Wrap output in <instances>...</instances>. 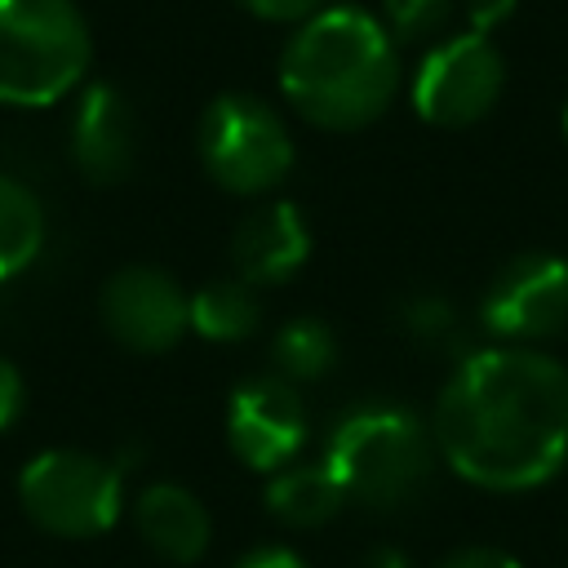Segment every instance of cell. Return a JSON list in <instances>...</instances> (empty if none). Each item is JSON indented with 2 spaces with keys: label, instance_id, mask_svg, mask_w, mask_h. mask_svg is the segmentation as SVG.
<instances>
[{
  "label": "cell",
  "instance_id": "cell-1",
  "mask_svg": "<svg viewBox=\"0 0 568 568\" xmlns=\"http://www.w3.org/2000/svg\"><path fill=\"white\" fill-rule=\"evenodd\" d=\"M430 435L466 484L537 488L568 462V368L532 346L466 351L435 395Z\"/></svg>",
  "mask_w": 568,
  "mask_h": 568
},
{
  "label": "cell",
  "instance_id": "cell-2",
  "mask_svg": "<svg viewBox=\"0 0 568 568\" xmlns=\"http://www.w3.org/2000/svg\"><path fill=\"white\" fill-rule=\"evenodd\" d=\"M280 89L288 106L320 129H364L390 106L399 89L395 40L377 13L355 4H324L297 22L293 40L284 44Z\"/></svg>",
  "mask_w": 568,
  "mask_h": 568
},
{
  "label": "cell",
  "instance_id": "cell-3",
  "mask_svg": "<svg viewBox=\"0 0 568 568\" xmlns=\"http://www.w3.org/2000/svg\"><path fill=\"white\" fill-rule=\"evenodd\" d=\"M320 457L346 488V501L368 510H399L426 493L439 448L413 408L373 399L355 404L328 426Z\"/></svg>",
  "mask_w": 568,
  "mask_h": 568
},
{
  "label": "cell",
  "instance_id": "cell-4",
  "mask_svg": "<svg viewBox=\"0 0 568 568\" xmlns=\"http://www.w3.org/2000/svg\"><path fill=\"white\" fill-rule=\"evenodd\" d=\"M89 27L71 0H0V102L49 106L89 71Z\"/></svg>",
  "mask_w": 568,
  "mask_h": 568
},
{
  "label": "cell",
  "instance_id": "cell-5",
  "mask_svg": "<svg viewBox=\"0 0 568 568\" xmlns=\"http://www.w3.org/2000/svg\"><path fill=\"white\" fill-rule=\"evenodd\" d=\"M200 164L231 195L275 191L293 169V138L284 120L253 93H222L200 115Z\"/></svg>",
  "mask_w": 568,
  "mask_h": 568
},
{
  "label": "cell",
  "instance_id": "cell-6",
  "mask_svg": "<svg viewBox=\"0 0 568 568\" xmlns=\"http://www.w3.org/2000/svg\"><path fill=\"white\" fill-rule=\"evenodd\" d=\"M27 515L58 537H98L124 510V470L93 453L53 448L27 462L18 479Z\"/></svg>",
  "mask_w": 568,
  "mask_h": 568
},
{
  "label": "cell",
  "instance_id": "cell-7",
  "mask_svg": "<svg viewBox=\"0 0 568 568\" xmlns=\"http://www.w3.org/2000/svg\"><path fill=\"white\" fill-rule=\"evenodd\" d=\"M501 84H506V62L497 44L479 31H457L422 53L408 98L426 124L466 129L497 106Z\"/></svg>",
  "mask_w": 568,
  "mask_h": 568
},
{
  "label": "cell",
  "instance_id": "cell-8",
  "mask_svg": "<svg viewBox=\"0 0 568 568\" xmlns=\"http://www.w3.org/2000/svg\"><path fill=\"white\" fill-rule=\"evenodd\" d=\"M479 328L501 346H532L568 328V257L528 248L510 257L479 297Z\"/></svg>",
  "mask_w": 568,
  "mask_h": 568
},
{
  "label": "cell",
  "instance_id": "cell-9",
  "mask_svg": "<svg viewBox=\"0 0 568 568\" xmlns=\"http://www.w3.org/2000/svg\"><path fill=\"white\" fill-rule=\"evenodd\" d=\"M306 435H311V417L293 382L262 373L231 390L226 444L248 470H262V475L284 470L288 462H297Z\"/></svg>",
  "mask_w": 568,
  "mask_h": 568
},
{
  "label": "cell",
  "instance_id": "cell-10",
  "mask_svg": "<svg viewBox=\"0 0 568 568\" xmlns=\"http://www.w3.org/2000/svg\"><path fill=\"white\" fill-rule=\"evenodd\" d=\"M102 324L120 346L160 355L191 328V297L160 266H124L102 288Z\"/></svg>",
  "mask_w": 568,
  "mask_h": 568
},
{
  "label": "cell",
  "instance_id": "cell-11",
  "mask_svg": "<svg viewBox=\"0 0 568 568\" xmlns=\"http://www.w3.org/2000/svg\"><path fill=\"white\" fill-rule=\"evenodd\" d=\"M133 155H138V124H133L129 98L115 84H89L71 115L75 169L89 182L111 186L133 173Z\"/></svg>",
  "mask_w": 568,
  "mask_h": 568
},
{
  "label": "cell",
  "instance_id": "cell-12",
  "mask_svg": "<svg viewBox=\"0 0 568 568\" xmlns=\"http://www.w3.org/2000/svg\"><path fill=\"white\" fill-rule=\"evenodd\" d=\"M311 257V226L293 200H271L253 209L231 235V266L244 284L271 288L293 280Z\"/></svg>",
  "mask_w": 568,
  "mask_h": 568
},
{
  "label": "cell",
  "instance_id": "cell-13",
  "mask_svg": "<svg viewBox=\"0 0 568 568\" xmlns=\"http://www.w3.org/2000/svg\"><path fill=\"white\" fill-rule=\"evenodd\" d=\"M133 524H138L142 541L155 555L173 559V564H195L209 550V537H213L204 501L191 488H182V484H151V488H142L138 506H133Z\"/></svg>",
  "mask_w": 568,
  "mask_h": 568
},
{
  "label": "cell",
  "instance_id": "cell-14",
  "mask_svg": "<svg viewBox=\"0 0 568 568\" xmlns=\"http://www.w3.org/2000/svg\"><path fill=\"white\" fill-rule=\"evenodd\" d=\"M346 506V488L328 470L324 457L288 462L266 479V510L284 528H320Z\"/></svg>",
  "mask_w": 568,
  "mask_h": 568
},
{
  "label": "cell",
  "instance_id": "cell-15",
  "mask_svg": "<svg viewBox=\"0 0 568 568\" xmlns=\"http://www.w3.org/2000/svg\"><path fill=\"white\" fill-rule=\"evenodd\" d=\"M262 324V302L240 275L209 280L191 293V328L209 342H244Z\"/></svg>",
  "mask_w": 568,
  "mask_h": 568
},
{
  "label": "cell",
  "instance_id": "cell-16",
  "mask_svg": "<svg viewBox=\"0 0 568 568\" xmlns=\"http://www.w3.org/2000/svg\"><path fill=\"white\" fill-rule=\"evenodd\" d=\"M333 364H337V337L324 320L297 315V320L275 328V337H271V373L275 377L306 386V382L328 377Z\"/></svg>",
  "mask_w": 568,
  "mask_h": 568
},
{
  "label": "cell",
  "instance_id": "cell-17",
  "mask_svg": "<svg viewBox=\"0 0 568 568\" xmlns=\"http://www.w3.org/2000/svg\"><path fill=\"white\" fill-rule=\"evenodd\" d=\"M40 244H44V209H40V200L22 182L0 173V280H9L22 266H31Z\"/></svg>",
  "mask_w": 568,
  "mask_h": 568
},
{
  "label": "cell",
  "instance_id": "cell-18",
  "mask_svg": "<svg viewBox=\"0 0 568 568\" xmlns=\"http://www.w3.org/2000/svg\"><path fill=\"white\" fill-rule=\"evenodd\" d=\"M399 328L417 342V346H426V351H448V355H466L462 346H466V333H462V320H457V311H453V302L448 297H439V293H413L404 306H399Z\"/></svg>",
  "mask_w": 568,
  "mask_h": 568
},
{
  "label": "cell",
  "instance_id": "cell-19",
  "mask_svg": "<svg viewBox=\"0 0 568 568\" xmlns=\"http://www.w3.org/2000/svg\"><path fill=\"white\" fill-rule=\"evenodd\" d=\"M453 4L457 0H382L377 18L395 44H422L444 31V22L453 18Z\"/></svg>",
  "mask_w": 568,
  "mask_h": 568
},
{
  "label": "cell",
  "instance_id": "cell-20",
  "mask_svg": "<svg viewBox=\"0 0 568 568\" xmlns=\"http://www.w3.org/2000/svg\"><path fill=\"white\" fill-rule=\"evenodd\" d=\"M240 4L262 22H306L311 13L324 9V0H240Z\"/></svg>",
  "mask_w": 568,
  "mask_h": 568
},
{
  "label": "cell",
  "instance_id": "cell-21",
  "mask_svg": "<svg viewBox=\"0 0 568 568\" xmlns=\"http://www.w3.org/2000/svg\"><path fill=\"white\" fill-rule=\"evenodd\" d=\"M515 4L519 0H462V9H466V31H479V36H488V31H497L510 13H515Z\"/></svg>",
  "mask_w": 568,
  "mask_h": 568
},
{
  "label": "cell",
  "instance_id": "cell-22",
  "mask_svg": "<svg viewBox=\"0 0 568 568\" xmlns=\"http://www.w3.org/2000/svg\"><path fill=\"white\" fill-rule=\"evenodd\" d=\"M439 568H524V564L497 546H466V550H453Z\"/></svg>",
  "mask_w": 568,
  "mask_h": 568
},
{
  "label": "cell",
  "instance_id": "cell-23",
  "mask_svg": "<svg viewBox=\"0 0 568 568\" xmlns=\"http://www.w3.org/2000/svg\"><path fill=\"white\" fill-rule=\"evenodd\" d=\"M18 413H22V373H18L9 359H0V430H4Z\"/></svg>",
  "mask_w": 568,
  "mask_h": 568
},
{
  "label": "cell",
  "instance_id": "cell-24",
  "mask_svg": "<svg viewBox=\"0 0 568 568\" xmlns=\"http://www.w3.org/2000/svg\"><path fill=\"white\" fill-rule=\"evenodd\" d=\"M235 568H306V559L297 550H288V546H257Z\"/></svg>",
  "mask_w": 568,
  "mask_h": 568
},
{
  "label": "cell",
  "instance_id": "cell-25",
  "mask_svg": "<svg viewBox=\"0 0 568 568\" xmlns=\"http://www.w3.org/2000/svg\"><path fill=\"white\" fill-rule=\"evenodd\" d=\"M359 568H413V564H408V555L395 550V546H373Z\"/></svg>",
  "mask_w": 568,
  "mask_h": 568
},
{
  "label": "cell",
  "instance_id": "cell-26",
  "mask_svg": "<svg viewBox=\"0 0 568 568\" xmlns=\"http://www.w3.org/2000/svg\"><path fill=\"white\" fill-rule=\"evenodd\" d=\"M564 133H568V106H564Z\"/></svg>",
  "mask_w": 568,
  "mask_h": 568
}]
</instances>
